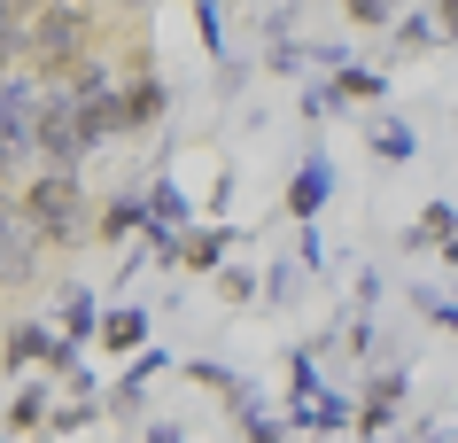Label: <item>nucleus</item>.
<instances>
[{
	"label": "nucleus",
	"mask_w": 458,
	"mask_h": 443,
	"mask_svg": "<svg viewBox=\"0 0 458 443\" xmlns=\"http://www.w3.org/2000/svg\"><path fill=\"white\" fill-rule=\"evenodd\" d=\"M8 202L39 226V242H47V249H86V242H101V210H94V195H86L71 172H31V179H16V195H8Z\"/></svg>",
	"instance_id": "f257e3e1"
},
{
	"label": "nucleus",
	"mask_w": 458,
	"mask_h": 443,
	"mask_svg": "<svg viewBox=\"0 0 458 443\" xmlns=\"http://www.w3.org/2000/svg\"><path fill=\"white\" fill-rule=\"evenodd\" d=\"M94 31H101L94 0H39V8H31V31H24L31 78H71L78 63L94 55Z\"/></svg>",
	"instance_id": "f03ea898"
},
{
	"label": "nucleus",
	"mask_w": 458,
	"mask_h": 443,
	"mask_svg": "<svg viewBox=\"0 0 458 443\" xmlns=\"http://www.w3.org/2000/svg\"><path fill=\"white\" fill-rule=\"evenodd\" d=\"M101 148V132L86 124V109H78L63 86H47L39 94V172H71L78 179V164Z\"/></svg>",
	"instance_id": "7ed1b4c3"
},
{
	"label": "nucleus",
	"mask_w": 458,
	"mask_h": 443,
	"mask_svg": "<svg viewBox=\"0 0 458 443\" xmlns=\"http://www.w3.org/2000/svg\"><path fill=\"white\" fill-rule=\"evenodd\" d=\"M24 156H39V94H31V71H8V86H0V164L24 172Z\"/></svg>",
	"instance_id": "20e7f679"
},
{
	"label": "nucleus",
	"mask_w": 458,
	"mask_h": 443,
	"mask_svg": "<svg viewBox=\"0 0 458 443\" xmlns=\"http://www.w3.org/2000/svg\"><path fill=\"white\" fill-rule=\"evenodd\" d=\"M0 234H8V242H0V280H8V295H16V288L31 280V272H39V249H47V242H39V226H31L24 210H16V202H8Z\"/></svg>",
	"instance_id": "39448f33"
},
{
	"label": "nucleus",
	"mask_w": 458,
	"mask_h": 443,
	"mask_svg": "<svg viewBox=\"0 0 458 443\" xmlns=\"http://www.w3.org/2000/svg\"><path fill=\"white\" fill-rule=\"evenodd\" d=\"M404 389H411L404 366H381V373H373V381H365V405H358V436H388V420H396Z\"/></svg>",
	"instance_id": "423d86ee"
},
{
	"label": "nucleus",
	"mask_w": 458,
	"mask_h": 443,
	"mask_svg": "<svg viewBox=\"0 0 458 443\" xmlns=\"http://www.w3.org/2000/svg\"><path fill=\"white\" fill-rule=\"evenodd\" d=\"M327 187H335V172H327V156H303V172L288 179V218L295 226H318V210H327Z\"/></svg>",
	"instance_id": "0eeeda50"
},
{
	"label": "nucleus",
	"mask_w": 458,
	"mask_h": 443,
	"mask_svg": "<svg viewBox=\"0 0 458 443\" xmlns=\"http://www.w3.org/2000/svg\"><path fill=\"white\" fill-rule=\"evenodd\" d=\"M124 71H132V86H124V117H132V132H148V124H156V117L171 109V86H164L156 71H148L140 55H132Z\"/></svg>",
	"instance_id": "6e6552de"
},
{
	"label": "nucleus",
	"mask_w": 458,
	"mask_h": 443,
	"mask_svg": "<svg viewBox=\"0 0 458 443\" xmlns=\"http://www.w3.org/2000/svg\"><path fill=\"white\" fill-rule=\"evenodd\" d=\"M63 350V335H47V319H8V373H24V358H47Z\"/></svg>",
	"instance_id": "1a4fd4ad"
},
{
	"label": "nucleus",
	"mask_w": 458,
	"mask_h": 443,
	"mask_svg": "<svg viewBox=\"0 0 458 443\" xmlns=\"http://www.w3.org/2000/svg\"><path fill=\"white\" fill-rule=\"evenodd\" d=\"M148 327H156V319H148L140 303H117V311L101 319V350H124V358H140V350H148Z\"/></svg>",
	"instance_id": "9d476101"
},
{
	"label": "nucleus",
	"mask_w": 458,
	"mask_h": 443,
	"mask_svg": "<svg viewBox=\"0 0 458 443\" xmlns=\"http://www.w3.org/2000/svg\"><path fill=\"white\" fill-rule=\"evenodd\" d=\"M31 428H55L47 381H16V396H8V436H31Z\"/></svg>",
	"instance_id": "9b49d317"
},
{
	"label": "nucleus",
	"mask_w": 458,
	"mask_h": 443,
	"mask_svg": "<svg viewBox=\"0 0 458 443\" xmlns=\"http://www.w3.org/2000/svg\"><path fill=\"white\" fill-rule=\"evenodd\" d=\"M101 319H109V311H94V288H63V319H55V327H63V343L86 350L101 335Z\"/></svg>",
	"instance_id": "f8f14e48"
},
{
	"label": "nucleus",
	"mask_w": 458,
	"mask_h": 443,
	"mask_svg": "<svg viewBox=\"0 0 458 443\" xmlns=\"http://www.w3.org/2000/svg\"><path fill=\"white\" fill-rule=\"evenodd\" d=\"M365 148H373L381 164H411V156H420V132H411L404 117H373L365 124Z\"/></svg>",
	"instance_id": "ddd939ff"
},
{
	"label": "nucleus",
	"mask_w": 458,
	"mask_h": 443,
	"mask_svg": "<svg viewBox=\"0 0 458 443\" xmlns=\"http://www.w3.org/2000/svg\"><path fill=\"white\" fill-rule=\"evenodd\" d=\"M164 366H171L164 350H140V358H132V366H124L117 396H109V413H140V389H148V381H156V373H164Z\"/></svg>",
	"instance_id": "4468645a"
},
{
	"label": "nucleus",
	"mask_w": 458,
	"mask_h": 443,
	"mask_svg": "<svg viewBox=\"0 0 458 443\" xmlns=\"http://www.w3.org/2000/svg\"><path fill=\"white\" fill-rule=\"evenodd\" d=\"M132 234H148V195H109V210H101V242H132Z\"/></svg>",
	"instance_id": "2eb2a0df"
},
{
	"label": "nucleus",
	"mask_w": 458,
	"mask_h": 443,
	"mask_svg": "<svg viewBox=\"0 0 458 443\" xmlns=\"http://www.w3.org/2000/svg\"><path fill=\"white\" fill-rule=\"evenodd\" d=\"M451 234H458V202H428V210H420V226L404 234V249H443Z\"/></svg>",
	"instance_id": "dca6fc26"
},
{
	"label": "nucleus",
	"mask_w": 458,
	"mask_h": 443,
	"mask_svg": "<svg viewBox=\"0 0 458 443\" xmlns=\"http://www.w3.org/2000/svg\"><path fill=\"white\" fill-rule=\"evenodd\" d=\"M187 218H194V202L179 195L171 179H156V187H148V226H179V234H187Z\"/></svg>",
	"instance_id": "f3484780"
},
{
	"label": "nucleus",
	"mask_w": 458,
	"mask_h": 443,
	"mask_svg": "<svg viewBox=\"0 0 458 443\" xmlns=\"http://www.w3.org/2000/svg\"><path fill=\"white\" fill-rule=\"evenodd\" d=\"M225 249H233V234L225 226H202L187 242V272H225Z\"/></svg>",
	"instance_id": "a211bd4d"
},
{
	"label": "nucleus",
	"mask_w": 458,
	"mask_h": 443,
	"mask_svg": "<svg viewBox=\"0 0 458 443\" xmlns=\"http://www.w3.org/2000/svg\"><path fill=\"white\" fill-rule=\"evenodd\" d=\"M327 86H335L342 101H381V94H388V78H381V71H365V63H342Z\"/></svg>",
	"instance_id": "6ab92c4d"
},
{
	"label": "nucleus",
	"mask_w": 458,
	"mask_h": 443,
	"mask_svg": "<svg viewBox=\"0 0 458 443\" xmlns=\"http://www.w3.org/2000/svg\"><path fill=\"white\" fill-rule=\"evenodd\" d=\"M435 39H443V24H435V16H404V24H396V47H404V55L435 47Z\"/></svg>",
	"instance_id": "aec40b11"
},
{
	"label": "nucleus",
	"mask_w": 458,
	"mask_h": 443,
	"mask_svg": "<svg viewBox=\"0 0 458 443\" xmlns=\"http://www.w3.org/2000/svg\"><path fill=\"white\" fill-rule=\"evenodd\" d=\"M342 16H350V24H365V31H381L388 16H396V0H342Z\"/></svg>",
	"instance_id": "412c9836"
},
{
	"label": "nucleus",
	"mask_w": 458,
	"mask_h": 443,
	"mask_svg": "<svg viewBox=\"0 0 458 443\" xmlns=\"http://www.w3.org/2000/svg\"><path fill=\"white\" fill-rule=\"evenodd\" d=\"M194 16H202V47H225V8H217V0H202V8H194Z\"/></svg>",
	"instance_id": "4be33fe9"
},
{
	"label": "nucleus",
	"mask_w": 458,
	"mask_h": 443,
	"mask_svg": "<svg viewBox=\"0 0 458 443\" xmlns=\"http://www.w3.org/2000/svg\"><path fill=\"white\" fill-rule=\"evenodd\" d=\"M217 288H225V303H249V295H257V280H249L242 265H225V272H217Z\"/></svg>",
	"instance_id": "5701e85b"
},
{
	"label": "nucleus",
	"mask_w": 458,
	"mask_h": 443,
	"mask_svg": "<svg viewBox=\"0 0 458 443\" xmlns=\"http://www.w3.org/2000/svg\"><path fill=\"white\" fill-rule=\"evenodd\" d=\"M420 311H428V319H435V327H443V335L458 343V303H443V295H420Z\"/></svg>",
	"instance_id": "b1692460"
},
{
	"label": "nucleus",
	"mask_w": 458,
	"mask_h": 443,
	"mask_svg": "<svg viewBox=\"0 0 458 443\" xmlns=\"http://www.w3.org/2000/svg\"><path fill=\"white\" fill-rule=\"evenodd\" d=\"M265 295H272V303H288V295H295V272H288V257H280V265L265 272Z\"/></svg>",
	"instance_id": "393cba45"
},
{
	"label": "nucleus",
	"mask_w": 458,
	"mask_h": 443,
	"mask_svg": "<svg viewBox=\"0 0 458 443\" xmlns=\"http://www.w3.org/2000/svg\"><path fill=\"white\" fill-rule=\"evenodd\" d=\"M140 443H187V428H179V420H156V428H148Z\"/></svg>",
	"instance_id": "a878e982"
},
{
	"label": "nucleus",
	"mask_w": 458,
	"mask_h": 443,
	"mask_svg": "<svg viewBox=\"0 0 458 443\" xmlns=\"http://www.w3.org/2000/svg\"><path fill=\"white\" fill-rule=\"evenodd\" d=\"M435 24H443V39H458V0H435Z\"/></svg>",
	"instance_id": "bb28decb"
},
{
	"label": "nucleus",
	"mask_w": 458,
	"mask_h": 443,
	"mask_svg": "<svg viewBox=\"0 0 458 443\" xmlns=\"http://www.w3.org/2000/svg\"><path fill=\"white\" fill-rule=\"evenodd\" d=\"M443 265H451V272H458V234H451V242H443Z\"/></svg>",
	"instance_id": "cd10ccee"
},
{
	"label": "nucleus",
	"mask_w": 458,
	"mask_h": 443,
	"mask_svg": "<svg viewBox=\"0 0 458 443\" xmlns=\"http://www.w3.org/2000/svg\"><path fill=\"white\" fill-rule=\"evenodd\" d=\"M420 443H435V436H420Z\"/></svg>",
	"instance_id": "c85d7f7f"
}]
</instances>
